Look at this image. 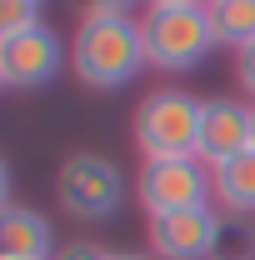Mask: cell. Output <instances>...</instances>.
<instances>
[{
	"instance_id": "cell-1",
	"label": "cell",
	"mask_w": 255,
	"mask_h": 260,
	"mask_svg": "<svg viewBox=\"0 0 255 260\" xmlns=\"http://www.w3.org/2000/svg\"><path fill=\"white\" fill-rule=\"evenodd\" d=\"M145 35L140 15L130 10H105L85 5V15L70 30V70L90 85V90H120L145 70Z\"/></svg>"
},
{
	"instance_id": "cell-2",
	"label": "cell",
	"mask_w": 255,
	"mask_h": 260,
	"mask_svg": "<svg viewBox=\"0 0 255 260\" xmlns=\"http://www.w3.org/2000/svg\"><path fill=\"white\" fill-rule=\"evenodd\" d=\"M200 115H205V100L180 90V85H160L135 105V145L145 160H190L200 150ZM200 160V155H195Z\"/></svg>"
},
{
	"instance_id": "cell-3",
	"label": "cell",
	"mask_w": 255,
	"mask_h": 260,
	"mask_svg": "<svg viewBox=\"0 0 255 260\" xmlns=\"http://www.w3.org/2000/svg\"><path fill=\"white\" fill-rule=\"evenodd\" d=\"M140 35H145V60L155 70H170V75L205 65L210 50L220 45L205 0H190V5H145Z\"/></svg>"
},
{
	"instance_id": "cell-4",
	"label": "cell",
	"mask_w": 255,
	"mask_h": 260,
	"mask_svg": "<svg viewBox=\"0 0 255 260\" xmlns=\"http://www.w3.org/2000/svg\"><path fill=\"white\" fill-rule=\"evenodd\" d=\"M55 200H60V210L70 220H85V225L110 220L120 210V200H125V170L115 160H105V155H90V150L70 155L55 170Z\"/></svg>"
},
{
	"instance_id": "cell-5",
	"label": "cell",
	"mask_w": 255,
	"mask_h": 260,
	"mask_svg": "<svg viewBox=\"0 0 255 260\" xmlns=\"http://www.w3.org/2000/svg\"><path fill=\"white\" fill-rule=\"evenodd\" d=\"M135 195L145 205V215H170V210H190V205H215L210 190V165L205 160H145Z\"/></svg>"
},
{
	"instance_id": "cell-6",
	"label": "cell",
	"mask_w": 255,
	"mask_h": 260,
	"mask_svg": "<svg viewBox=\"0 0 255 260\" xmlns=\"http://www.w3.org/2000/svg\"><path fill=\"white\" fill-rule=\"evenodd\" d=\"M225 215L215 205H190L150 220V255L155 260H220Z\"/></svg>"
},
{
	"instance_id": "cell-7",
	"label": "cell",
	"mask_w": 255,
	"mask_h": 260,
	"mask_svg": "<svg viewBox=\"0 0 255 260\" xmlns=\"http://www.w3.org/2000/svg\"><path fill=\"white\" fill-rule=\"evenodd\" d=\"M65 40L45 20L30 25V30L10 35L5 45H0V75H5V90H40V85H50L55 75L65 70Z\"/></svg>"
},
{
	"instance_id": "cell-8",
	"label": "cell",
	"mask_w": 255,
	"mask_h": 260,
	"mask_svg": "<svg viewBox=\"0 0 255 260\" xmlns=\"http://www.w3.org/2000/svg\"><path fill=\"white\" fill-rule=\"evenodd\" d=\"M250 110L255 105H245V100H235V95H210L205 100V115H200V150H195V155L210 165V170L250 150Z\"/></svg>"
},
{
	"instance_id": "cell-9",
	"label": "cell",
	"mask_w": 255,
	"mask_h": 260,
	"mask_svg": "<svg viewBox=\"0 0 255 260\" xmlns=\"http://www.w3.org/2000/svg\"><path fill=\"white\" fill-rule=\"evenodd\" d=\"M55 250L60 245H55V225L45 210L35 205L0 210V260H50Z\"/></svg>"
},
{
	"instance_id": "cell-10",
	"label": "cell",
	"mask_w": 255,
	"mask_h": 260,
	"mask_svg": "<svg viewBox=\"0 0 255 260\" xmlns=\"http://www.w3.org/2000/svg\"><path fill=\"white\" fill-rule=\"evenodd\" d=\"M210 190H215V205L225 215H235V220L255 215V150L215 165L210 170Z\"/></svg>"
},
{
	"instance_id": "cell-11",
	"label": "cell",
	"mask_w": 255,
	"mask_h": 260,
	"mask_svg": "<svg viewBox=\"0 0 255 260\" xmlns=\"http://www.w3.org/2000/svg\"><path fill=\"white\" fill-rule=\"evenodd\" d=\"M205 10L220 45H235V50L255 45V0H210Z\"/></svg>"
},
{
	"instance_id": "cell-12",
	"label": "cell",
	"mask_w": 255,
	"mask_h": 260,
	"mask_svg": "<svg viewBox=\"0 0 255 260\" xmlns=\"http://www.w3.org/2000/svg\"><path fill=\"white\" fill-rule=\"evenodd\" d=\"M30 25H40V0H0V45Z\"/></svg>"
},
{
	"instance_id": "cell-13",
	"label": "cell",
	"mask_w": 255,
	"mask_h": 260,
	"mask_svg": "<svg viewBox=\"0 0 255 260\" xmlns=\"http://www.w3.org/2000/svg\"><path fill=\"white\" fill-rule=\"evenodd\" d=\"M220 260H255V230L245 225V220H225Z\"/></svg>"
},
{
	"instance_id": "cell-14",
	"label": "cell",
	"mask_w": 255,
	"mask_h": 260,
	"mask_svg": "<svg viewBox=\"0 0 255 260\" xmlns=\"http://www.w3.org/2000/svg\"><path fill=\"white\" fill-rule=\"evenodd\" d=\"M50 260H110V250H100L90 240H70V245H60Z\"/></svg>"
},
{
	"instance_id": "cell-15",
	"label": "cell",
	"mask_w": 255,
	"mask_h": 260,
	"mask_svg": "<svg viewBox=\"0 0 255 260\" xmlns=\"http://www.w3.org/2000/svg\"><path fill=\"white\" fill-rule=\"evenodd\" d=\"M235 75H240V85L255 95V45H245V50H235Z\"/></svg>"
},
{
	"instance_id": "cell-16",
	"label": "cell",
	"mask_w": 255,
	"mask_h": 260,
	"mask_svg": "<svg viewBox=\"0 0 255 260\" xmlns=\"http://www.w3.org/2000/svg\"><path fill=\"white\" fill-rule=\"evenodd\" d=\"M15 200H10V165L0 160V210H10Z\"/></svg>"
},
{
	"instance_id": "cell-17",
	"label": "cell",
	"mask_w": 255,
	"mask_h": 260,
	"mask_svg": "<svg viewBox=\"0 0 255 260\" xmlns=\"http://www.w3.org/2000/svg\"><path fill=\"white\" fill-rule=\"evenodd\" d=\"M110 260H155V255H145V250H110Z\"/></svg>"
},
{
	"instance_id": "cell-18",
	"label": "cell",
	"mask_w": 255,
	"mask_h": 260,
	"mask_svg": "<svg viewBox=\"0 0 255 260\" xmlns=\"http://www.w3.org/2000/svg\"><path fill=\"white\" fill-rule=\"evenodd\" d=\"M90 5H105V10H130V5H140V0H90Z\"/></svg>"
},
{
	"instance_id": "cell-19",
	"label": "cell",
	"mask_w": 255,
	"mask_h": 260,
	"mask_svg": "<svg viewBox=\"0 0 255 260\" xmlns=\"http://www.w3.org/2000/svg\"><path fill=\"white\" fill-rule=\"evenodd\" d=\"M145 5H190V0H145Z\"/></svg>"
},
{
	"instance_id": "cell-20",
	"label": "cell",
	"mask_w": 255,
	"mask_h": 260,
	"mask_svg": "<svg viewBox=\"0 0 255 260\" xmlns=\"http://www.w3.org/2000/svg\"><path fill=\"white\" fill-rule=\"evenodd\" d=\"M250 150H255V110H250Z\"/></svg>"
},
{
	"instance_id": "cell-21",
	"label": "cell",
	"mask_w": 255,
	"mask_h": 260,
	"mask_svg": "<svg viewBox=\"0 0 255 260\" xmlns=\"http://www.w3.org/2000/svg\"><path fill=\"white\" fill-rule=\"evenodd\" d=\"M0 90H5V75H0Z\"/></svg>"
},
{
	"instance_id": "cell-22",
	"label": "cell",
	"mask_w": 255,
	"mask_h": 260,
	"mask_svg": "<svg viewBox=\"0 0 255 260\" xmlns=\"http://www.w3.org/2000/svg\"><path fill=\"white\" fill-rule=\"evenodd\" d=\"M205 5H210V0H205Z\"/></svg>"
}]
</instances>
